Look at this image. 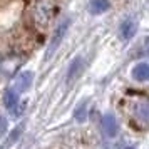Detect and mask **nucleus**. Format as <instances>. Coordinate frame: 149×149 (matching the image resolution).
<instances>
[{
    "label": "nucleus",
    "instance_id": "obj_1",
    "mask_svg": "<svg viewBox=\"0 0 149 149\" xmlns=\"http://www.w3.org/2000/svg\"><path fill=\"white\" fill-rule=\"evenodd\" d=\"M69 25H70V19H64V20L55 27L54 34H52V39H50L49 47H47V57H50V55L57 50V47L61 45V42L64 40V37H65V34H67Z\"/></svg>",
    "mask_w": 149,
    "mask_h": 149
},
{
    "label": "nucleus",
    "instance_id": "obj_2",
    "mask_svg": "<svg viewBox=\"0 0 149 149\" xmlns=\"http://www.w3.org/2000/svg\"><path fill=\"white\" fill-rule=\"evenodd\" d=\"M32 81H34V72H30V70H25V72H22V74L17 75V79L14 82V91L15 94H24V92H27L30 86H32Z\"/></svg>",
    "mask_w": 149,
    "mask_h": 149
},
{
    "label": "nucleus",
    "instance_id": "obj_3",
    "mask_svg": "<svg viewBox=\"0 0 149 149\" xmlns=\"http://www.w3.org/2000/svg\"><path fill=\"white\" fill-rule=\"evenodd\" d=\"M84 64H86V61L82 59L81 55H77L75 59H72V62L69 64V69H67V84H72V82L82 74Z\"/></svg>",
    "mask_w": 149,
    "mask_h": 149
},
{
    "label": "nucleus",
    "instance_id": "obj_4",
    "mask_svg": "<svg viewBox=\"0 0 149 149\" xmlns=\"http://www.w3.org/2000/svg\"><path fill=\"white\" fill-rule=\"evenodd\" d=\"M102 131H104V134L107 136V137H114L117 134V131H119V126H117V121H116L114 114H111V112H106V114L102 116Z\"/></svg>",
    "mask_w": 149,
    "mask_h": 149
},
{
    "label": "nucleus",
    "instance_id": "obj_5",
    "mask_svg": "<svg viewBox=\"0 0 149 149\" xmlns=\"http://www.w3.org/2000/svg\"><path fill=\"white\" fill-rule=\"evenodd\" d=\"M3 102H5V107L8 109L10 114H19L20 112V102H19V94H15L12 89H7L5 94H3Z\"/></svg>",
    "mask_w": 149,
    "mask_h": 149
},
{
    "label": "nucleus",
    "instance_id": "obj_6",
    "mask_svg": "<svg viewBox=\"0 0 149 149\" xmlns=\"http://www.w3.org/2000/svg\"><path fill=\"white\" fill-rule=\"evenodd\" d=\"M136 29H137V24H136L134 19H126V20L121 22L119 25V37L122 40H129L132 39L136 34Z\"/></svg>",
    "mask_w": 149,
    "mask_h": 149
},
{
    "label": "nucleus",
    "instance_id": "obj_7",
    "mask_svg": "<svg viewBox=\"0 0 149 149\" xmlns=\"http://www.w3.org/2000/svg\"><path fill=\"white\" fill-rule=\"evenodd\" d=\"M132 77L139 82H146L149 79V65L148 62H139L132 69Z\"/></svg>",
    "mask_w": 149,
    "mask_h": 149
},
{
    "label": "nucleus",
    "instance_id": "obj_8",
    "mask_svg": "<svg viewBox=\"0 0 149 149\" xmlns=\"http://www.w3.org/2000/svg\"><path fill=\"white\" fill-rule=\"evenodd\" d=\"M109 8V0H91L89 2V12L92 15H101Z\"/></svg>",
    "mask_w": 149,
    "mask_h": 149
},
{
    "label": "nucleus",
    "instance_id": "obj_9",
    "mask_svg": "<svg viewBox=\"0 0 149 149\" xmlns=\"http://www.w3.org/2000/svg\"><path fill=\"white\" fill-rule=\"evenodd\" d=\"M74 117L77 122H84L87 119V99H84L77 104V107L74 111Z\"/></svg>",
    "mask_w": 149,
    "mask_h": 149
},
{
    "label": "nucleus",
    "instance_id": "obj_10",
    "mask_svg": "<svg viewBox=\"0 0 149 149\" xmlns=\"http://www.w3.org/2000/svg\"><path fill=\"white\" fill-rule=\"evenodd\" d=\"M22 131H24V124H19V126H17V127L10 132V136L7 137V141H5V144H3V149H10V146H12V144H14V142L20 137Z\"/></svg>",
    "mask_w": 149,
    "mask_h": 149
},
{
    "label": "nucleus",
    "instance_id": "obj_11",
    "mask_svg": "<svg viewBox=\"0 0 149 149\" xmlns=\"http://www.w3.org/2000/svg\"><path fill=\"white\" fill-rule=\"evenodd\" d=\"M7 129H8V121H7V117L0 116V139H2L3 136H5Z\"/></svg>",
    "mask_w": 149,
    "mask_h": 149
},
{
    "label": "nucleus",
    "instance_id": "obj_12",
    "mask_svg": "<svg viewBox=\"0 0 149 149\" xmlns=\"http://www.w3.org/2000/svg\"><path fill=\"white\" fill-rule=\"evenodd\" d=\"M126 149H134V148H126Z\"/></svg>",
    "mask_w": 149,
    "mask_h": 149
}]
</instances>
